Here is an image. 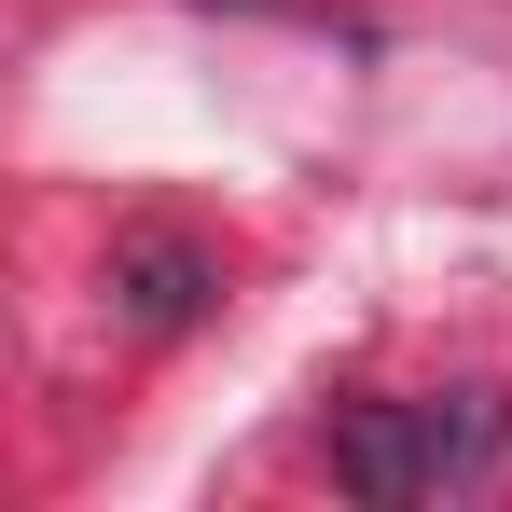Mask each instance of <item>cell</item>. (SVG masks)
I'll return each mask as SVG.
<instances>
[{
	"instance_id": "1",
	"label": "cell",
	"mask_w": 512,
	"mask_h": 512,
	"mask_svg": "<svg viewBox=\"0 0 512 512\" xmlns=\"http://www.w3.org/2000/svg\"><path fill=\"white\" fill-rule=\"evenodd\" d=\"M499 457V402H360V416L333 429V471L360 485V499H443V485H471Z\"/></svg>"
},
{
	"instance_id": "2",
	"label": "cell",
	"mask_w": 512,
	"mask_h": 512,
	"mask_svg": "<svg viewBox=\"0 0 512 512\" xmlns=\"http://www.w3.org/2000/svg\"><path fill=\"white\" fill-rule=\"evenodd\" d=\"M125 305H139V319H194V305H208V263L194 250H125Z\"/></svg>"
}]
</instances>
